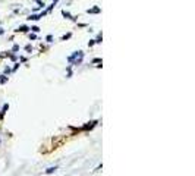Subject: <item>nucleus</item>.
Instances as JSON below:
<instances>
[{"instance_id": "1", "label": "nucleus", "mask_w": 195, "mask_h": 176, "mask_svg": "<svg viewBox=\"0 0 195 176\" xmlns=\"http://www.w3.org/2000/svg\"><path fill=\"white\" fill-rule=\"evenodd\" d=\"M8 109H9V104H5L3 109H2V112H0V119H3V118H5V113L8 112Z\"/></svg>"}, {"instance_id": "10", "label": "nucleus", "mask_w": 195, "mask_h": 176, "mask_svg": "<svg viewBox=\"0 0 195 176\" xmlns=\"http://www.w3.org/2000/svg\"><path fill=\"white\" fill-rule=\"evenodd\" d=\"M30 38H31V40H35V38H37V37H35V35H34V34H30Z\"/></svg>"}, {"instance_id": "4", "label": "nucleus", "mask_w": 195, "mask_h": 176, "mask_svg": "<svg viewBox=\"0 0 195 176\" xmlns=\"http://www.w3.org/2000/svg\"><path fill=\"white\" fill-rule=\"evenodd\" d=\"M28 30H30V28H28V27H25V25H22V27H19V28H18V30H16V31H21V32H27V31H28Z\"/></svg>"}, {"instance_id": "13", "label": "nucleus", "mask_w": 195, "mask_h": 176, "mask_svg": "<svg viewBox=\"0 0 195 176\" xmlns=\"http://www.w3.org/2000/svg\"><path fill=\"white\" fill-rule=\"evenodd\" d=\"M3 32H5V31H3V28H0V35H2Z\"/></svg>"}, {"instance_id": "9", "label": "nucleus", "mask_w": 195, "mask_h": 176, "mask_svg": "<svg viewBox=\"0 0 195 176\" xmlns=\"http://www.w3.org/2000/svg\"><path fill=\"white\" fill-rule=\"evenodd\" d=\"M92 62H94V63H100V62H101V59H94Z\"/></svg>"}, {"instance_id": "7", "label": "nucleus", "mask_w": 195, "mask_h": 176, "mask_svg": "<svg viewBox=\"0 0 195 176\" xmlns=\"http://www.w3.org/2000/svg\"><path fill=\"white\" fill-rule=\"evenodd\" d=\"M0 82H2V84H6V82H8V78H6V76H3V78H0Z\"/></svg>"}, {"instance_id": "6", "label": "nucleus", "mask_w": 195, "mask_h": 176, "mask_svg": "<svg viewBox=\"0 0 195 176\" xmlns=\"http://www.w3.org/2000/svg\"><path fill=\"white\" fill-rule=\"evenodd\" d=\"M54 170H57V167H50V169H47V170H46V173H47V175H50V173H53Z\"/></svg>"}, {"instance_id": "12", "label": "nucleus", "mask_w": 195, "mask_h": 176, "mask_svg": "<svg viewBox=\"0 0 195 176\" xmlns=\"http://www.w3.org/2000/svg\"><path fill=\"white\" fill-rule=\"evenodd\" d=\"M25 49H27V51H31V50H32V47H31V46H27Z\"/></svg>"}, {"instance_id": "11", "label": "nucleus", "mask_w": 195, "mask_h": 176, "mask_svg": "<svg viewBox=\"0 0 195 176\" xmlns=\"http://www.w3.org/2000/svg\"><path fill=\"white\" fill-rule=\"evenodd\" d=\"M19 50V46H13V51H18Z\"/></svg>"}, {"instance_id": "8", "label": "nucleus", "mask_w": 195, "mask_h": 176, "mask_svg": "<svg viewBox=\"0 0 195 176\" xmlns=\"http://www.w3.org/2000/svg\"><path fill=\"white\" fill-rule=\"evenodd\" d=\"M31 30H32V31H34V32H38V31H40V28H38V27H32V28H31Z\"/></svg>"}, {"instance_id": "2", "label": "nucleus", "mask_w": 195, "mask_h": 176, "mask_svg": "<svg viewBox=\"0 0 195 176\" xmlns=\"http://www.w3.org/2000/svg\"><path fill=\"white\" fill-rule=\"evenodd\" d=\"M62 15H63L65 18H68V19H72V21H75V18H73V16H72L69 12H66V11H63V12H62Z\"/></svg>"}, {"instance_id": "14", "label": "nucleus", "mask_w": 195, "mask_h": 176, "mask_svg": "<svg viewBox=\"0 0 195 176\" xmlns=\"http://www.w3.org/2000/svg\"><path fill=\"white\" fill-rule=\"evenodd\" d=\"M53 2H54V3H56V2H57V0H53Z\"/></svg>"}, {"instance_id": "5", "label": "nucleus", "mask_w": 195, "mask_h": 176, "mask_svg": "<svg viewBox=\"0 0 195 176\" xmlns=\"http://www.w3.org/2000/svg\"><path fill=\"white\" fill-rule=\"evenodd\" d=\"M40 18H41L40 15H31L28 19H30V21H37V19H40Z\"/></svg>"}, {"instance_id": "3", "label": "nucleus", "mask_w": 195, "mask_h": 176, "mask_svg": "<svg viewBox=\"0 0 195 176\" xmlns=\"http://www.w3.org/2000/svg\"><path fill=\"white\" fill-rule=\"evenodd\" d=\"M87 12L88 13H100V8H92V9H88Z\"/></svg>"}]
</instances>
